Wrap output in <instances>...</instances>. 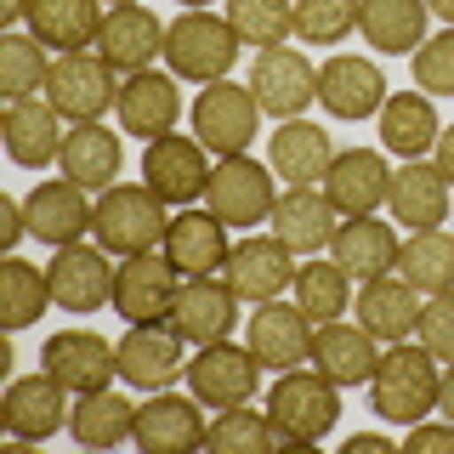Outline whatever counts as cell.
I'll return each instance as SVG.
<instances>
[{
	"mask_svg": "<svg viewBox=\"0 0 454 454\" xmlns=\"http://www.w3.org/2000/svg\"><path fill=\"white\" fill-rule=\"evenodd\" d=\"M437 392H443V369H437V358L420 340L415 347H409V340H392V352H380L375 380H369V403H375L380 420L415 426L437 409Z\"/></svg>",
	"mask_w": 454,
	"mask_h": 454,
	"instance_id": "obj_1",
	"label": "cell"
},
{
	"mask_svg": "<svg viewBox=\"0 0 454 454\" xmlns=\"http://www.w3.org/2000/svg\"><path fill=\"white\" fill-rule=\"evenodd\" d=\"M267 415L284 437H290V449H312L324 443V437L335 432L340 420V387L335 380H324L318 369H284L273 380V392H267Z\"/></svg>",
	"mask_w": 454,
	"mask_h": 454,
	"instance_id": "obj_2",
	"label": "cell"
},
{
	"mask_svg": "<svg viewBox=\"0 0 454 454\" xmlns=\"http://www.w3.org/2000/svg\"><path fill=\"white\" fill-rule=\"evenodd\" d=\"M239 35L233 23L216 18V12L205 6H188L176 23L165 28V63L176 80H193V85H210V80H227L239 63Z\"/></svg>",
	"mask_w": 454,
	"mask_h": 454,
	"instance_id": "obj_3",
	"label": "cell"
},
{
	"mask_svg": "<svg viewBox=\"0 0 454 454\" xmlns=\"http://www.w3.org/2000/svg\"><path fill=\"white\" fill-rule=\"evenodd\" d=\"M165 199L148 188V182H114V188L97 193V216H91V233L108 255H142L153 245H165Z\"/></svg>",
	"mask_w": 454,
	"mask_h": 454,
	"instance_id": "obj_4",
	"label": "cell"
},
{
	"mask_svg": "<svg viewBox=\"0 0 454 454\" xmlns=\"http://www.w3.org/2000/svg\"><path fill=\"white\" fill-rule=\"evenodd\" d=\"M120 68L103 63L97 51H57L51 74H46V103L63 114V120H103L108 108H120Z\"/></svg>",
	"mask_w": 454,
	"mask_h": 454,
	"instance_id": "obj_5",
	"label": "cell"
},
{
	"mask_svg": "<svg viewBox=\"0 0 454 454\" xmlns=\"http://www.w3.org/2000/svg\"><path fill=\"white\" fill-rule=\"evenodd\" d=\"M255 131H262V103H255L250 85H233V74L210 80L205 91L193 97V137L205 142L216 160L245 153L255 142Z\"/></svg>",
	"mask_w": 454,
	"mask_h": 454,
	"instance_id": "obj_6",
	"label": "cell"
},
{
	"mask_svg": "<svg viewBox=\"0 0 454 454\" xmlns=\"http://www.w3.org/2000/svg\"><path fill=\"white\" fill-rule=\"evenodd\" d=\"M205 205L216 210L227 227H262L273 216L278 193H273V165L250 160V153H227L210 170V188H205Z\"/></svg>",
	"mask_w": 454,
	"mask_h": 454,
	"instance_id": "obj_7",
	"label": "cell"
},
{
	"mask_svg": "<svg viewBox=\"0 0 454 454\" xmlns=\"http://www.w3.org/2000/svg\"><path fill=\"white\" fill-rule=\"evenodd\" d=\"M205 142L199 137H176V131H165V137H153L148 148H142V182H148L153 193L165 199V205H176V210H188L193 199H205L210 188V165L205 160Z\"/></svg>",
	"mask_w": 454,
	"mask_h": 454,
	"instance_id": "obj_8",
	"label": "cell"
},
{
	"mask_svg": "<svg viewBox=\"0 0 454 454\" xmlns=\"http://www.w3.org/2000/svg\"><path fill=\"white\" fill-rule=\"evenodd\" d=\"M255 387H262V358L250 347H233V340H210L188 358V392L205 409H239L250 403Z\"/></svg>",
	"mask_w": 454,
	"mask_h": 454,
	"instance_id": "obj_9",
	"label": "cell"
},
{
	"mask_svg": "<svg viewBox=\"0 0 454 454\" xmlns=\"http://www.w3.org/2000/svg\"><path fill=\"white\" fill-rule=\"evenodd\" d=\"M176 262L160 250L125 255L120 273H114V312L125 324H165L170 307H176Z\"/></svg>",
	"mask_w": 454,
	"mask_h": 454,
	"instance_id": "obj_10",
	"label": "cell"
},
{
	"mask_svg": "<svg viewBox=\"0 0 454 454\" xmlns=\"http://www.w3.org/2000/svg\"><path fill=\"white\" fill-rule=\"evenodd\" d=\"M222 278L233 284V295H239V301H250V307L278 301L284 290H295V250L284 245V239L250 233V239H239V245L227 250Z\"/></svg>",
	"mask_w": 454,
	"mask_h": 454,
	"instance_id": "obj_11",
	"label": "cell"
},
{
	"mask_svg": "<svg viewBox=\"0 0 454 454\" xmlns=\"http://www.w3.org/2000/svg\"><path fill=\"white\" fill-rule=\"evenodd\" d=\"M114 352H120V380L137 387V392H170L188 375V364H182V335L170 330V324H131V330L114 340Z\"/></svg>",
	"mask_w": 454,
	"mask_h": 454,
	"instance_id": "obj_12",
	"label": "cell"
},
{
	"mask_svg": "<svg viewBox=\"0 0 454 454\" xmlns=\"http://www.w3.org/2000/svg\"><path fill=\"white\" fill-rule=\"evenodd\" d=\"M250 91H255V103H262V114H273V120H301L307 103L318 97V68L290 46H267V51H255V63H250Z\"/></svg>",
	"mask_w": 454,
	"mask_h": 454,
	"instance_id": "obj_13",
	"label": "cell"
},
{
	"mask_svg": "<svg viewBox=\"0 0 454 454\" xmlns=\"http://www.w3.org/2000/svg\"><path fill=\"white\" fill-rule=\"evenodd\" d=\"M63 380H51L46 369L40 375H18L6 387V403H0V420H6V437L12 443H46L68 426L74 403H63Z\"/></svg>",
	"mask_w": 454,
	"mask_h": 454,
	"instance_id": "obj_14",
	"label": "cell"
},
{
	"mask_svg": "<svg viewBox=\"0 0 454 454\" xmlns=\"http://www.w3.org/2000/svg\"><path fill=\"white\" fill-rule=\"evenodd\" d=\"M114 273L120 267H108V250L103 245H63L57 250V262L46 267V284H51V301L63 312H97L103 301H114Z\"/></svg>",
	"mask_w": 454,
	"mask_h": 454,
	"instance_id": "obj_15",
	"label": "cell"
},
{
	"mask_svg": "<svg viewBox=\"0 0 454 454\" xmlns=\"http://www.w3.org/2000/svg\"><path fill=\"white\" fill-rule=\"evenodd\" d=\"M170 330H176L188 347H210V340H227L233 335V324H239V295H233V284L216 278V273H205V278H188L176 290V307H170Z\"/></svg>",
	"mask_w": 454,
	"mask_h": 454,
	"instance_id": "obj_16",
	"label": "cell"
},
{
	"mask_svg": "<svg viewBox=\"0 0 454 454\" xmlns=\"http://www.w3.org/2000/svg\"><path fill=\"white\" fill-rule=\"evenodd\" d=\"M40 364H46V375L63 380L68 392H103L108 380L120 375V352H114L97 330H57V335H46Z\"/></svg>",
	"mask_w": 454,
	"mask_h": 454,
	"instance_id": "obj_17",
	"label": "cell"
},
{
	"mask_svg": "<svg viewBox=\"0 0 454 454\" xmlns=\"http://www.w3.org/2000/svg\"><path fill=\"white\" fill-rule=\"evenodd\" d=\"M23 216H28V239H40V245H80L85 233H91V216L97 205L85 199L80 182H35V193L23 199Z\"/></svg>",
	"mask_w": 454,
	"mask_h": 454,
	"instance_id": "obj_18",
	"label": "cell"
},
{
	"mask_svg": "<svg viewBox=\"0 0 454 454\" xmlns=\"http://www.w3.org/2000/svg\"><path fill=\"white\" fill-rule=\"evenodd\" d=\"M312 318L301 312V301H262L250 312V352L262 358V369H273V375H284V369L295 364H312Z\"/></svg>",
	"mask_w": 454,
	"mask_h": 454,
	"instance_id": "obj_19",
	"label": "cell"
},
{
	"mask_svg": "<svg viewBox=\"0 0 454 454\" xmlns=\"http://www.w3.org/2000/svg\"><path fill=\"white\" fill-rule=\"evenodd\" d=\"M387 74H380L369 57L358 51H335L330 63L318 68V103L335 114V120H369L387 103Z\"/></svg>",
	"mask_w": 454,
	"mask_h": 454,
	"instance_id": "obj_20",
	"label": "cell"
},
{
	"mask_svg": "<svg viewBox=\"0 0 454 454\" xmlns=\"http://www.w3.org/2000/svg\"><path fill=\"white\" fill-rule=\"evenodd\" d=\"M199 397H176V392H153L148 403L137 409V426H131V437H137V449H148V454H188L205 443V415H199Z\"/></svg>",
	"mask_w": 454,
	"mask_h": 454,
	"instance_id": "obj_21",
	"label": "cell"
},
{
	"mask_svg": "<svg viewBox=\"0 0 454 454\" xmlns=\"http://www.w3.org/2000/svg\"><path fill=\"white\" fill-rule=\"evenodd\" d=\"M165 28L148 6H108L103 28H97V57L114 63L120 74H142L153 57H165Z\"/></svg>",
	"mask_w": 454,
	"mask_h": 454,
	"instance_id": "obj_22",
	"label": "cell"
},
{
	"mask_svg": "<svg viewBox=\"0 0 454 454\" xmlns=\"http://www.w3.org/2000/svg\"><path fill=\"white\" fill-rule=\"evenodd\" d=\"M324 193L340 216H375L392 193V170L375 148H347L330 160V176H324Z\"/></svg>",
	"mask_w": 454,
	"mask_h": 454,
	"instance_id": "obj_23",
	"label": "cell"
},
{
	"mask_svg": "<svg viewBox=\"0 0 454 454\" xmlns=\"http://www.w3.org/2000/svg\"><path fill=\"white\" fill-rule=\"evenodd\" d=\"M227 222L216 216V210H176L165 227V255L176 262V273L188 278H205V273H222L227 267Z\"/></svg>",
	"mask_w": 454,
	"mask_h": 454,
	"instance_id": "obj_24",
	"label": "cell"
},
{
	"mask_svg": "<svg viewBox=\"0 0 454 454\" xmlns=\"http://www.w3.org/2000/svg\"><path fill=\"white\" fill-rule=\"evenodd\" d=\"M68 182H80L85 193H103L120 182V165H125V148L120 137L108 131L103 120H85V125H68L63 131V153H57Z\"/></svg>",
	"mask_w": 454,
	"mask_h": 454,
	"instance_id": "obj_25",
	"label": "cell"
},
{
	"mask_svg": "<svg viewBox=\"0 0 454 454\" xmlns=\"http://www.w3.org/2000/svg\"><path fill=\"white\" fill-rule=\"evenodd\" d=\"M267 222H273V239H284L295 255H318V250H330V239L340 227V210L330 205V193H318V188H284Z\"/></svg>",
	"mask_w": 454,
	"mask_h": 454,
	"instance_id": "obj_26",
	"label": "cell"
},
{
	"mask_svg": "<svg viewBox=\"0 0 454 454\" xmlns=\"http://www.w3.org/2000/svg\"><path fill=\"white\" fill-rule=\"evenodd\" d=\"M63 114H57L46 97H23V103H6V120H0V137H6L12 165L23 170H46L57 153H63Z\"/></svg>",
	"mask_w": 454,
	"mask_h": 454,
	"instance_id": "obj_27",
	"label": "cell"
},
{
	"mask_svg": "<svg viewBox=\"0 0 454 454\" xmlns=\"http://www.w3.org/2000/svg\"><path fill=\"white\" fill-rule=\"evenodd\" d=\"M375 335L364 330V324H318V335H312V369H318L324 380H335V387H364V380H375Z\"/></svg>",
	"mask_w": 454,
	"mask_h": 454,
	"instance_id": "obj_28",
	"label": "cell"
},
{
	"mask_svg": "<svg viewBox=\"0 0 454 454\" xmlns=\"http://www.w3.org/2000/svg\"><path fill=\"white\" fill-rule=\"evenodd\" d=\"M120 125L125 137H165L176 131V114H182V91H176V74H153V68H142V74H125L120 85Z\"/></svg>",
	"mask_w": 454,
	"mask_h": 454,
	"instance_id": "obj_29",
	"label": "cell"
},
{
	"mask_svg": "<svg viewBox=\"0 0 454 454\" xmlns=\"http://www.w3.org/2000/svg\"><path fill=\"white\" fill-rule=\"evenodd\" d=\"M397 250H403V245H397V233L380 216H347V222L335 227V239H330V262L347 278H358V284L392 273Z\"/></svg>",
	"mask_w": 454,
	"mask_h": 454,
	"instance_id": "obj_30",
	"label": "cell"
},
{
	"mask_svg": "<svg viewBox=\"0 0 454 454\" xmlns=\"http://www.w3.org/2000/svg\"><path fill=\"white\" fill-rule=\"evenodd\" d=\"M392 222L397 227H443L449 222V176L426 160H403V170H392Z\"/></svg>",
	"mask_w": 454,
	"mask_h": 454,
	"instance_id": "obj_31",
	"label": "cell"
},
{
	"mask_svg": "<svg viewBox=\"0 0 454 454\" xmlns=\"http://www.w3.org/2000/svg\"><path fill=\"white\" fill-rule=\"evenodd\" d=\"M103 0H28L23 23L40 46L51 51H85L97 46V28H103Z\"/></svg>",
	"mask_w": 454,
	"mask_h": 454,
	"instance_id": "obj_32",
	"label": "cell"
},
{
	"mask_svg": "<svg viewBox=\"0 0 454 454\" xmlns=\"http://www.w3.org/2000/svg\"><path fill=\"white\" fill-rule=\"evenodd\" d=\"M330 131H318L312 120H284L273 131V148H267V165H273L278 182H290V188H312V182L330 176Z\"/></svg>",
	"mask_w": 454,
	"mask_h": 454,
	"instance_id": "obj_33",
	"label": "cell"
},
{
	"mask_svg": "<svg viewBox=\"0 0 454 454\" xmlns=\"http://www.w3.org/2000/svg\"><path fill=\"white\" fill-rule=\"evenodd\" d=\"M420 290L415 284H403L397 273H380V278H369L364 290H358V324L375 340H409V330L420 324Z\"/></svg>",
	"mask_w": 454,
	"mask_h": 454,
	"instance_id": "obj_34",
	"label": "cell"
},
{
	"mask_svg": "<svg viewBox=\"0 0 454 454\" xmlns=\"http://www.w3.org/2000/svg\"><path fill=\"white\" fill-rule=\"evenodd\" d=\"M443 125H437V108L426 91H392L380 103V142L397 153V160H420L426 148H437Z\"/></svg>",
	"mask_w": 454,
	"mask_h": 454,
	"instance_id": "obj_35",
	"label": "cell"
},
{
	"mask_svg": "<svg viewBox=\"0 0 454 454\" xmlns=\"http://www.w3.org/2000/svg\"><path fill=\"white\" fill-rule=\"evenodd\" d=\"M426 12H432L426 0H364L358 28L375 51L409 57V51H420V40H426Z\"/></svg>",
	"mask_w": 454,
	"mask_h": 454,
	"instance_id": "obj_36",
	"label": "cell"
},
{
	"mask_svg": "<svg viewBox=\"0 0 454 454\" xmlns=\"http://www.w3.org/2000/svg\"><path fill=\"white\" fill-rule=\"evenodd\" d=\"M392 273L403 284H415L420 295L454 290V233H449V227H420V233H409L403 250H397Z\"/></svg>",
	"mask_w": 454,
	"mask_h": 454,
	"instance_id": "obj_37",
	"label": "cell"
},
{
	"mask_svg": "<svg viewBox=\"0 0 454 454\" xmlns=\"http://www.w3.org/2000/svg\"><path fill=\"white\" fill-rule=\"evenodd\" d=\"M131 426H137V403H131V397H120L114 387L80 392L74 415H68V432H74L80 449H120L125 437H131Z\"/></svg>",
	"mask_w": 454,
	"mask_h": 454,
	"instance_id": "obj_38",
	"label": "cell"
},
{
	"mask_svg": "<svg viewBox=\"0 0 454 454\" xmlns=\"http://www.w3.org/2000/svg\"><path fill=\"white\" fill-rule=\"evenodd\" d=\"M205 449L216 454H267V449H290V437L273 426V415H262V409H216V420H210L205 432Z\"/></svg>",
	"mask_w": 454,
	"mask_h": 454,
	"instance_id": "obj_39",
	"label": "cell"
},
{
	"mask_svg": "<svg viewBox=\"0 0 454 454\" xmlns=\"http://www.w3.org/2000/svg\"><path fill=\"white\" fill-rule=\"evenodd\" d=\"M46 74H51V63L35 35H0V97L6 103L46 91Z\"/></svg>",
	"mask_w": 454,
	"mask_h": 454,
	"instance_id": "obj_40",
	"label": "cell"
},
{
	"mask_svg": "<svg viewBox=\"0 0 454 454\" xmlns=\"http://www.w3.org/2000/svg\"><path fill=\"white\" fill-rule=\"evenodd\" d=\"M46 301H51L46 273L12 255V262L0 267V324H6V330H28V324L46 312Z\"/></svg>",
	"mask_w": 454,
	"mask_h": 454,
	"instance_id": "obj_41",
	"label": "cell"
},
{
	"mask_svg": "<svg viewBox=\"0 0 454 454\" xmlns=\"http://www.w3.org/2000/svg\"><path fill=\"white\" fill-rule=\"evenodd\" d=\"M347 273H340L335 262H318L312 255L307 267H295V301H301V312L312 324H335L340 312H347V301H352V290H347Z\"/></svg>",
	"mask_w": 454,
	"mask_h": 454,
	"instance_id": "obj_42",
	"label": "cell"
},
{
	"mask_svg": "<svg viewBox=\"0 0 454 454\" xmlns=\"http://www.w3.org/2000/svg\"><path fill=\"white\" fill-rule=\"evenodd\" d=\"M227 23H233L239 46H284L295 35V6L290 0H227Z\"/></svg>",
	"mask_w": 454,
	"mask_h": 454,
	"instance_id": "obj_43",
	"label": "cell"
},
{
	"mask_svg": "<svg viewBox=\"0 0 454 454\" xmlns=\"http://www.w3.org/2000/svg\"><path fill=\"white\" fill-rule=\"evenodd\" d=\"M364 0H295V35L307 46H340L358 28Z\"/></svg>",
	"mask_w": 454,
	"mask_h": 454,
	"instance_id": "obj_44",
	"label": "cell"
},
{
	"mask_svg": "<svg viewBox=\"0 0 454 454\" xmlns=\"http://www.w3.org/2000/svg\"><path fill=\"white\" fill-rule=\"evenodd\" d=\"M415 85L426 97H454V28L420 40L415 51Z\"/></svg>",
	"mask_w": 454,
	"mask_h": 454,
	"instance_id": "obj_45",
	"label": "cell"
},
{
	"mask_svg": "<svg viewBox=\"0 0 454 454\" xmlns=\"http://www.w3.org/2000/svg\"><path fill=\"white\" fill-rule=\"evenodd\" d=\"M415 335H420V347L432 352L437 364H454V290L432 295V301L420 307V324H415Z\"/></svg>",
	"mask_w": 454,
	"mask_h": 454,
	"instance_id": "obj_46",
	"label": "cell"
},
{
	"mask_svg": "<svg viewBox=\"0 0 454 454\" xmlns=\"http://www.w3.org/2000/svg\"><path fill=\"white\" fill-rule=\"evenodd\" d=\"M403 449L409 454H454V420H443V426L415 420V426H409V437H403Z\"/></svg>",
	"mask_w": 454,
	"mask_h": 454,
	"instance_id": "obj_47",
	"label": "cell"
},
{
	"mask_svg": "<svg viewBox=\"0 0 454 454\" xmlns=\"http://www.w3.org/2000/svg\"><path fill=\"white\" fill-rule=\"evenodd\" d=\"M23 233H28V216H23V205H18V199H6V205H0V245H18Z\"/></svg>",
	"mask_w": 454,
	"mask_h": 454,
	"instance_id": "obj_48",
	"label": "cell"
},
{
	"mask_svg": "<svg viewBox=\"0 0 454 454\" xmlns=\"http://www.w3.org/2000/svg\"><path fill=\"white\" fill-rule=\"evenodd\" d=\"M392 443H387V437H375V432H358V437H352V443H347V454H387Z\"/></svg>",
	"mask_w": 454,
	"mask_h": 454,
	"instance_id": "obj_49",
	"label": "cell"
},
{
	"mask_svg": "<svg viewBox=\"0 0 454 454\" xmlns=\"http://www.w3.org/2000/svg\"><path fill=\"white\" fill-rule=\"evenodd\" d=\"M437 170H443V176L454 182V125H449L443 137H437Z\"/></svg>",
	"mask_w": 454,
	"mask_h": 454,
	"instance_id": "obj_50",
	"label": "cell"
},
{
	"mask_svg": "<svg viewBox=\"0 0 454 454\" xmlns=\"http://www.w3.org/2000/svg\"><path fill=\"white\" fill-rule=\"evenodd\" d=\"M437 409H443V420H454V364L443 369V392H437Z\"/></svg>",
	"mask_w": 454,
	"mask_h": 454,
	"instance_id": "obj_51",
	"label": "cell"
},
{
	"mask_svg": "<svg viewBox=\"0 0 454 454\" xmlns=\"http://www.w3.org/2000/svg\"><path fill=\"white\" fill-rule=\"evenodd\" d=\"M23 6H28V0H0V23H18Z\"/></svg>",
	"mask_w": 454,
	"mask_h": 454,
	"instance_id": "obj_52",
	"label": "cell"
},
{
	"mask_svg": "<svg viewBox=\"0 0 454 454\" xmlns=\"http://www.w3.org/2000/svg\"><path fill=\"white\" fill-rule=\"evenodd\" d=\"M426 6H432V12H437V18H443V23L454 28V0H426Z\"/></svg>",
	"mask_w": 454,
	"mask_h": 454,
	"instance_id": "obj_53",
	"label": "cell"
},
{
	"mask_svg": "<svg viewBox=\"0 0 454 454\" xmlns=\"http://www.w3.org/2000/svg\"><path fill=\"white\" fill-rule=\"evenodd\" d=\"M108 6H137V0H108Z\"/></svg>",
	"mask_w": 454,
	"mask_h": 454,
	"instance_id": "obj_54",
	"label": "cell"
},
{
	"mask_svg": "<svg viewBox=\"0 0 454 454\" xmlns=\"http://www.w3.org/2000/svg\"><path fill=\"white\" fill-rule=\"evenodd\" d=\"M182 6H210V0H182Z\"/></svg>",
	"mask_w": 454,
	"mask_h": 454,
	"instance_id": "obj_55",
	"label": "cell"
}]
</instances>
